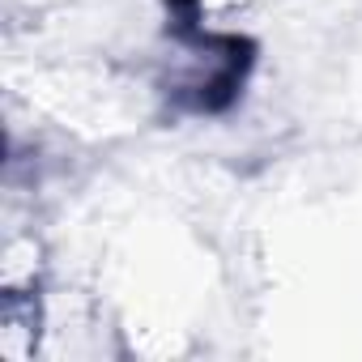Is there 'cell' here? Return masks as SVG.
<instances>
[{"label": "cell", "mask_w": 362, "mask_h": 362, "mask_svg": "<svg viewBox=\"0 0 362 362\" xmlns=\"http://www.w3.org/2000/svg\"><path fill=\"white\" fill-rule=\"evenodd\" d=\"M52 341V298L43 290H0V358L35 362Z\"/></svg>", "instance_id": "obj_1"}]
</instances>
